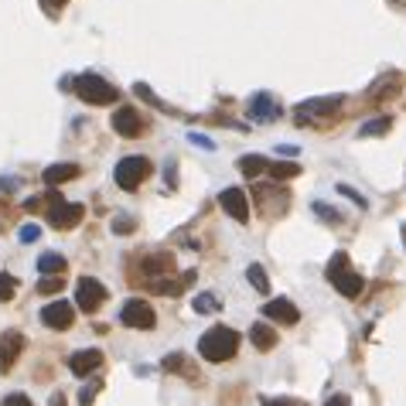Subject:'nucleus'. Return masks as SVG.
I'll return each instance as SVG.
<instances>
[{
	"mask_svg": "<svg viewBox=\"0 0 406 406\" xmlns=\"http://www.w3.org/2000/svg\"><path fill=\"white\" fill-rule=\"evenodd\" d=\"M120 321L126 328H133V331H151V328L158 325V314H154V307H151L147 301L130 297V301L120 307Z\"/></svg>",
	"mask_w": 406,
	"mask_h": 406,
	"instance_id": "nucleus-7",
	"label": "nucleus"
},
{
	"mask_svg": "<svg viewBox=\"0 0 406 406\" xmlns=\"http://www.w3.org/2000/svg\"><path fill=\"white\" fill-rule=\"evenodd\" d=\"M263 318H267V321H280V325H297V321H301V311H297L294 301L277 297V301H267V304H263Z\"/></svg>",
	"mask_w": 406,
	"mask_h": 406,
	"instance_id": "nucleus-13",
	"label": "nucleus"
},
{
	"mask_svg": "<svg viewBox=\"0 0 406 406\" xmlns=\"http://www.w3.org/2000/svg\"><path fill=\"white\" fill-rule=\"evenodd\" d=\"M0 406H35V403H31L24 393H10V396H3V403Z\"/></svg>",
	"mask_w": 406,
	"mask_h": 406,
	"instance_id": "nucleus-36",
	"label": "nucleus"
},
{
	"mask_svg": "<svg viewBox=\"0 0 406 406\" xmlns=\"http://www.w3.org/2000/svg\"><path fill=\"white\" fill-rule=\"evenodd\" d=\"M338 192H341V195H345L348 202H355V205H359V208H369V202L362 198V195H359V192H355V188H348V185H338Z\"/></svg>",
	"mask_w": 406,
	"mask_h": 406,
	"instance_id": "nucleus-34",
	"label": "nucleus"
},
{
	"mask_svg": "<svg viewBox=\"0 0 406 406\" xmlns=\"http://www.w3.org/2000/svg\"><path fill=\"white\" fill-rule=\"evenodd\" d=\"M195 314H215V311H222V301L215 297V294H195Z\"/></svg>",
	"mask_w": 406,
	"mask_h": 406,
	"instance_id": "nucleus-24",
	"label": "nucleus"
},
{
	"mask_svg": "<svg viewBox=\"0 0 406 406\" xmlns=\"http://www.w3.org/2000/svg\"><path fill=\"white\" fill-rule=\"evenodd\" d=\"M263 406H301V403L290 400V396H273V400H263Z\"/></svg>",
	"mask_w": 406,
	"mask_h": 406,
	"instance_id": "nucleus-38",
	"label": "nucleus"
},
{
	"mask_svg": "<svg viewBox=\"0 0 406 406\" xmlns=\"http://www.w3.org/2000/svg\"><path fill=\"white\" fill-rule=\"evenodd\" d=\"M76 321V307L69 301H51L41 307V325L51 328V331H69Z\"/></svg>",
	"mask_w": 406,
	"mask_h": 406,
	"instance_id": "nucleus-10",
	"label": "nucleus"
},
{
	"mask_svg": "<svg viewBox=\"0 0 406 406\" xmlns=\"http://www.w3.org/2000/svg\"><path fill=\"white\" fill-rule=\"evenodd\" d=\"M69 369H72V375H92V372H99L103 369V352L99 348H85V352H76V355H69Z\"/></svg>",
	"mask_w": 406,
	"mask_h": 406,
	"instance_id": "nucleus-15",
	"label": "nucleus"
},
{
	"mask_svg": "<svg viewBox=\"0 0 406 406\" xmlns=\"http://www.w3.org/2000/svg\"><path fill=\"white\" fill-rule=\"evenodd\" d=\"M65 256L62 253H41L38 256V270H41V277H62L65 273Z\"/></svg>",
	"mask_w": 406,
	"mask_h": 406,
	"instance_id": "nucleus-20",
	"label": "nucleus"
},
{
	"mask_svg": "<svg viewBox=\"0 0 406 406\" xmlns=\"http://www.w3.org/2000/svg\"><path fill=\"white\" fill-rule=\"evenodd\" d=\"M188 140H192V144H195V147H205V151H212V147H215V144H212V140H208V137H202V133H195V130H192V133H188Z\"/></svg>",
	"mask_w": 406,
	"mask_h": 406,
	"instance_id": "nucleus-37",
	"label": "nucleus"
},
{
	"mask_svg": "<svg viewBox=\"0 0 406 406\" xmlns=\"http://www.w3.org/2000/svg\"><path fill=\"white\" fill-rule=\"evenodd\" d=\"M24 352V335L21 331H3L0 335V372H10L17 355Z\"/></svg>",
	"mask_w": 406,
	"mask_h": 406,
	"instance_id": "nucleus-14",
	"label": "nucleus"
},
{
	"mask_svg": "<svg viewBox=\"0 0 406 406\" xmlns=\"http://www.w3.org/2000/svg\"><path fill=\"white\" fill-rule=\"evenodd\" d=\"M72 89H76V96H79L82 103H89V106H113V103L120 99L117 85L106 82L103 76H96V72H82V76H76Z\"/></svg>",
	"mask_w": 406,
	"mask_h": 406,
	"instance_id": "nucleus-3",
	"label": "nucleus"
},
{
	"mask_svg": "<svg viewBox=\"0 0 406 406\" xmlns=\"http://www.w3.org/2000/svg\"><path fill=\"white\" fill-rule=\"evenodd\" d=\"M133 96H137V99H147V103H151V106H158V110H167V113H174V110H171V106H167L164 99H158V96L151 92V85H147V82H137V85H133Z\"/></svg>",
	"mask_w": 406,
	"mask_h": 406,
	"instance_id": "nucleus-26",
	"label": "nucleus"
},
{
	"mask_svg": "<svg viewBox=\"0 0 406 406\" xmlns=\"http://www.w3.org/2000/svg\"><path fill=\"white\" fill-rule=\"evenodd\" d=\"M389 126H393V120H389V117L369 120V123H362V126H359V137H382V133H386Z\"/></svg>",
	"mask_w": 406,
	"mask_h": 406,
	"instance_id": "nucleus-25",
	"label": "nucleus"
},
{
	"mask_svg": "<svg viewBox=\"0 0 406 406\" xmlns=\"http://www.w3.org/2000/svg\"><path fill=\"white\" fill-rule=\"evenodd\" d=\"M137 229V222H133V215H113V232H133Z\"/></svg>",
	"mask_w": 406,
	"mask_h": 406,
	"instance_id": "nucleus-31",
	"label": "nucleus"
},
{
	"mask_svg": "<svg viewBox=\"0 0 406 406\" xmlns=\"http://www.w3.org/2000/svg\"><path fill=\"white\" fill-rule=\"evenodd\" d=\"M389 3H393V7H406V0H389Z\"/></svg>",
	"mask_w": 406,
	"mask_h": 406,
	"instance_id": "nucleus-42",
	"label": "nucleus"
},
{
	"mask_svg": "<svg viewBox=\"0 0 406 406\" xmlns=\"http://www.w3.org/2000/svg\"><path fill=\"white\" fill-rule=\"evenodd\" d=\"M195 277H198V273H195V270H188V273H181V280H158L154 290L164 294V297H178V294H185L188 287L195 284Z\"/></svg>",
	"mask_w": 406,
	"mask_h": 406,
	"instance_id": "nucleus-19",
	"label": "nucleus"
},
{
	"mask_svg": "<svg viewBox=\"0 0 406 406\" xmlns=\"http://www.w3.org/2000/svg\"><path fill=\"white\" fill-rule=\"evenodd\" d=\"M14 290H17V280L0 273V301H10V297H14Z\"/></svg>",
	"mask_w": 406,
	"mask_h": 406,
	"instance_id": "nucleus-32",
	"label": "nucleus"
},
{
	"mask_svg": "<svg viewBox=\"0 0 406 406\" xmlns=\"http://www.w3.org/2000/svg\"><path fill=\"white\" fill-rule=\"evenodd\" d=\"M79 164H51V167H44V174H41V181H44V188L48 192H55L58 185H65V181H72V178H79Z\"/></svg>",
	"mask_w": 406,
	"mask_h": 406,
	"instance_id": "nucleus-16",
	"label": "nucleus"
},
{
	"mask_svg": "<svg viewBox=\"0 0 406 406\" xmlns=\"http://www.w3.org/2000/svg\"><path fill=\"white\" fill-rule=\"evenodd\" d=\"M140 270H144L147 277L171 273V270H174V256H171V253H154V256H144V260H140Z\"/></svg>",
	"mask_w": 406,
	"mask_h": 406,
	"instance_id": "nucleus-17",
	"label": "nucleus"
},
{
	"mask_svg": "<svg viewBox=\"0 0 406 406\" xmlns=\"http://www.w3.org/2000/svg\"><path fill=\"white\" fill-rule=\"evenodd\" d=\"M277 154H297V147H294V144H280V147H277Z\"/></svg>",
	"mask_w": 406,
	"mask_h": 406,
	"instance_id": "nucleus-41",
	"label": "nucleus"
},
{
	"mask_svg": "<svg viewBox=\"0 0 406 406\" xmlns=\"http://www.w3.org/2000/svg\"><path fill=\"white\" fill-rule=\"evenodd\" d=\"M328 280L335 284V290L341 294V297H359L362 290H366V280L352 270V260H348V253H335L331 260H328Z\"/></svg>",
	"mask_w": 406,
	"mask_h": 406,
	"instance_id": "nucleus-2",
	"label": "nucleus"
},
{
	"mask_svg": "<svg viewBox=\"0 0 406 406\" xmlns=\"http://www.w3.org/2000/svg\"><path fill=\"white\" fill-rule=\"evenodd\" d=\"M99 386H103L99 379H96L92 386H82V393H79V403H82V406H89V403H92V400H96V393H99Z\"/></svg>",
	"mask_w": 406,
	"mask_h": 406,
	"instance_id": "nucleus-33",
	"label": "nucleus"
},
{
	"mask_svg": "<svg viewBox=\"0 0 406 406\" xmlns=\"http://www.w3.org/2000/svg\"><path fill=\"white\" fill-rule=\"evenodd\" d=\"M345 103V96H318V99H307L294 110V120L304 123V126H325V117H331L338 106Z\"/></svg>",
	"mask_w": 406,
	"mask_h": 406,
	"instance_id": "nucleus-4",
	"label": "nucleus"
},
{
	"mask_svg": "<svg viewBox=\"0 0 406 406\" xmlns=\"http://www.w3.org/2000/svg\"><path fill=\"white\" fill-rule=\"evenodd\" d=\"M246 280L253 284V290H256V294H270V280H267V270H263L260 263H249V267H246Z\"/></svg>",
	"mask_w": 406,
	"mask_h": 406,
	"instance_id": "nucleus-23",
	"label": "nucleus"
},
{
	"mask_svg": "<svg viewBox=\"0 0 406 406\" xmlns=\"http://www.w3.org/2000/svg\"><path fill=\"white\" fill-rule=\"evenodd\" d=\"M314 208V215L321 219V222H331V226H341V212L335 208V205H328V202H314L311 205Z\"/></svg>",
	"mask_w": 406,
	"mask_h": 406,
	"instance_id": "nucleus-27",
	"label": "nucleus"
},
{
	"mask_svg": "<svg viewBox=\"0 0 406 406\" xmlns=\"http://www.w3.org/2000/svg\"><path fill=\"white\" fill-rule=\"evenodd\" d=\"M147 174H151V161L140 158V154H126V158L117 164V171H113V178H117V185H120L123 192H137L140 181H144Z\"/></svg>",
	"mask_w": 406,
	"mask_h": 406,
	"instance_id": "nucleus-6",
	"label": "nucleus"
},
{
	"mask_svg": "<svg viewBox=\"0 0 406 406\" xmlns=\"http://www.w3.org/2000/svg\"><path fill=\"white\" fill-rule=\"evenodd\" d=\"M267 174H270L273 181H290V178H297V174H301V164H294V161H270V164H267Z\"/></svg>",
	"mask_w": 406,
	"mask_h": 406,
	"instance_id": "nucleus-21",
	"label": "nucleus"
},
{
	"mask_svg": "<svg viewBox=\"0 0 406 406\" xmlns=\"http://www.w3.org/2000/svg\"><path fill=\"white\" fill-rule=\"evenodd\" d=\"M267 158H263V154H246V158H239V164H236V167H239V171H243L246 178H256V174H263V171H267Z\"/></svg>",
	"mask_w": 406,
	"mask_h": 406,
	"instance_id": "nucleus-22",
	"label": "nucleus"
},
{
	"mask_svg": "<svg viewBox=\"0 0 406 406\" xmlns=\"http://www.w3.org/2000/svg\"><path fill=\"white\" fill-rule=\"evenodd\" d=\"M246 113H249V120L253 123H273V120L284 117L277 96H270V92H253L249 103H246Z\"/></svg>",
	"mask_w": 406,
	"mask_h": 406,
	"instance_id": "nucleus-9",
	"label": "nucleus"
},
{
	"mask_svg": "<svg viewBox=\"0 0 406 406\" xmlns=\"http://www.w3.org/2000/svg\"><path fill=\"white\" fill-rule=\"evenodd\" d=\"M325 406H352V400H348L345 393H335V396H328Z\"/></svg>",
	"mask_w": 406,
	"mask_h": 406,
	"instance_id": "nucleus-39",
	"label": "nucleus"
},
{
	"mask_svg": "<svg viewBox=\"0 0 406 406\" xmlns=\"http://www.w3.org/2000/svg\"><path fill=\"white\" fill-rule=\"evenodd\" d=\"M65 3H69V0H41V7H44V14H48V17H58Z\"/></svg>",
	"mask_w": 406,
	"mask_h": 406,
	"instance_id": "nucleus-35",
	"label": "nucleus"
},
{
	"mask_svg": "<svg viewBox=\"0 0 406 406\" xmlns=\"http://www.w3.org/2000/svg\"><path fill=\"white\" fill-rule=\"evenodd\" d=\"M62 287H65V277H44L38 284V294H62Z\"/></svg>",
	"mask_w": 406,
	"mask_h": 406,
	"instance_id": "nucleus-30",
	"label": "nucleus"
},
{
	"mask_svg": "<svg viewBox=\"0 0 406 406\" xmlns=\"http://www.w3.org/2000/svg\"><path fill=\"white\" fill-rule=\"evenodd\" d=\"M17 239H21V243H38L41 239V226L38 222H24V226H21V232H17Z\"/></svg>",
	"mask_w": 406,
	"mask_h": 406,
	"instance_id": "nucleus-29",
	"label": "nucleus"
},
{
	"mask_svg": "<svg viewBox=\"0 0 406 406\" xmlns=\"http://www.w3.org/2000/svg\"><path fill=\"white\" fill-rule=\"evenodd\" d=\"M48 406H65V396H62V393H51V400H48Z\"/></svg>",
	"mask_w": 406,
	"mask_h": 406,
	"instance_id": "nucleus-40",
	"label": "nucleus"
},
{
	"mask_svg": "<svg viewBox=\"0 0 406 406\" xmlns=\"http://www.w3.org/2000/svg\"><path fill=\"white\" fill-rule=\"evenodd\" d=\"M144 126H147V123H144V117H140V113H137L130 103H123L120 110L113 113V130H117L120 137H126V140L140 137V133H144Z\"/></svg>",
	"mask_w": 406,
	"mask_h": 406,
	"instance_id": "nucleus-11",
	"label": "nucleus"
},
{
	"mask_svg": "<svg viewBox=\"0 0 406 406\" xmlns=\"http://www.w3.org/2000/svg\"><path fill=\"white\" fill-rule=\"evenodd\" d=\"M219 208L229 212L236 222H249V198H246L243 188H226V192H219Z\"/></svg>",
	"mask_w": 406,
	"mask_h": 406,
	"instance_id": "nucleus-12",
	"label": "nucleus"
},
{
	"mask_svg": "<svg viewBox=\"0 0 406 406\" xmlns=\"http://www.w3.org/2000/svg\"><path fill=\"white\" fill-rule=\"evenodd\" d=\"M82 215H85V205L65 202L62 195L55 198V192L48 195V212H44V219H48L51 229H76L82 222Z\"/></svg>",
	"mask_w": 406,
	"mask_h": 406,
	"instance_id": "nucleus-5",
	"label": "nucleus"
},
{
	"mask_svg": "<svg viewBox=\"0 0 406 406\" xmlns=\"http://www.w3.org/2000/svg\"><path fill=\"white\" fill-rule=\"evenodd\" d=\"M249 341H253L260 352H270V348H277V331L267 325V321H256V325L249 328Z\"/></svg>",
	"mask_w": 406,
	"mask_h": 406,
	"instance_id": "nucleus-18",
	"label": "nucleus"
},
{
	"mask_svg": "<svg viewBox=\"0 0 406 406\" xmlns=\"http://www.w3.org/2000/svg\"><path fill=\"white\" fill-rule=\"evenodd\" d=\"M236 352H239V331L226 325L208 328L198 338V355L205 362H229V359H236Z\"/></svg>",
	"mask_w": 406,
	"mask_h": 406,
	"instance_id": "nucleus-1",
	"label": "nucleus"
},
{
	"mask_svg": "<svg viewBox=\"0 0 406 406\" xmlns=\"http://www.w3.org/2000/svg\"><path fill=\"white\" fill-rule=\"evenodd\" d=\"M403 236H406V226H403Z\"/></svg>",
	"mask_w": 406,
	"mask_h": 406,
	"instance_id": "nucleus-43",
	"label": "nucleus"
},
{
	"mask_svg": "<svg viewBox=\"0 0 406 406\" xmlns=\"http://www.w3.org/2000/svg\"><path fill=\"white\" fill-rule=\"evenodd\" d=\"M103 304H106V287L99 284L96 277H82L76 284V307L85 311V314H96Z\"/></svg>",
	"mask_w": 406,
	"mask_h": 406,
	"instance_id": "nucleus-8",
	"label": "nucleus"
},
{
	"mask_svg": "<svg viewBox=\"0 0 406 406\" xmlns=\"http://www.w3.org/2000/svg\"><path fill=\"white\" fill-rule=\"evenodd\" d=\"M164 369H167V372H188V375H198V372H192V369H188V359H185L181 352L167 355V359H164Z\"/></svg>",
	"mask_w": 406,
	"mask_h": 406,
	"instance_id": "nucleus-28",
	"label": "nucleus"
}]
</instances>
